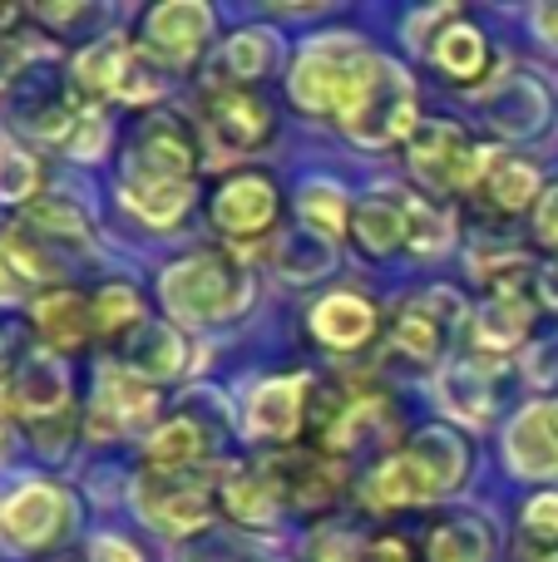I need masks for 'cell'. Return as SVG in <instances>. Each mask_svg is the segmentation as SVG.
<instances>
[{
    "mask_svg": "<svg viewBox=\"0 0 558 562\" xmlns=\"http://www.w3.org/2000/svg\"><path fill=\"white\" fill-rule=\"evenodd\" d=\"M342 124L356 144H395V138L415 134V89L401 65L391 59H361L351 89L342 99Z\"/></svg>",
    "mask_w": 558,
    "mask_h": 562,
    "instance_id": "1",
    "label": "cell"
},
{
    "mask_svg": "<svg viewBox=\"0 0 558 562\" xmlns=\"http://www.w3.org/2000/svg\"><path fill=\"white\" fill-rule=\"evenodd\" d=\"M5 252L15 257V277H59V267H69V252H85V223L65 203H35L25 223L5 233Z\"/></svg>",
    "mask_w": 558,
    "mask_h": 562,
    "instance_id": "2",
    "label": "cell"
},
{
    "mask_svg": "<svg viewBox=\"0 0 558 562\" xmlns=\"http://www.w3.org/2000/svg\"><path fill=\"white\" fill-rule=\"evenodd\" d=\"M164 301L178 321H223L243 301V277L223 257H188L164 277Z\"/></svg>",
    "mask_w": 558,
    "mask_h": 562,
    "instance_id": "3",
    "label": "cell"
},
{
    "mask_svg": "<svg viewBox=\"0 0 558 562\" xmlns=\"http://www.w3.org/2000/svg\"><path fill=\"white\" fill-rule=\"evenodd\" d=\"M193 173V144L174 119H148L129 148L124 193H154V188H188Z\"/></svg>",
    "mask_w": 558,
    "mask_h": 562,
    "instance_id": "4",
    "label": "cell"
},
{
    "mask_svg": "<svg viewBox=\"0 0 558 562\" xmlns=\"http://www.w3.org/2000/svg\"><path fill=\"white\" fill-rule=\"evenodd\" d=\"M411 168L440 193H455V188H475L490 168V158L450 124H421L411 144Z\"/></svg>",
    "mask_w": 558,
    "mask_h": 562,
    "instance_id": "5",
    "label": "cell"
},
{
    "mask_svg": "<svg viewBox=\"0 0 558 562\" xmlns=\"http://www.w3.org/2000/svg\"><path fill=\"white\" fill-rule=\"evenodd\" d=\"M356 69H361V55H356L351 40H336V35L316 40L312 49H302V59H297V69H292V99L302 109H312V114L342 109Z\"/></svg>",
    "mask_w": 558,
    "mask_h": 562,
    "instance_id": "6",
    "label": "cell"
},
{
    "mask_svg": "<svg viewBox=\"0 0 558 562\" xmlns=\"http://www.w3.org/2000/svg\"><path fill=\"white\" fill-rule=\"evenodd\" d=\"M138 508L168 533H188L208 524V484L188 469H148L138 479Z\"/></svg>",
    "mask_w": 558,
    "mask_h": 562,
    "instance_id": "7",
    "label": "cell"
},
{
    "mask_svg": "<svg viewBox=\"0 0 558 562\" xmlns=\"http://www.w3.org/2000/svg\"><path fill=\"white\" fill-rule=\"evenodd\" d=\"M208 25H213V10L198 5V0H164V5L148 10L144 20V35H148V49L174 65L198 55V45L208 40Z\"/></svg>",
    "mask_w": 558,
    "mask_h": 562,
    "instance_id": "8",
    "label": "cell"
},
{
    "mask_svg": "<svg viewBox=\"0 0 558 562\" xmlns=\"http://www.w3.org/2000/svg\"><path fill=\"white\" fill-rule=\"evenodd\" d=\"M59 528H65V498L49 484H25L0 508V533L15 548H45Z\"/></svg>",
    "mask_w": 558,
    "mask_h": 562,
    "instance_id": "9",
    "label": "cell"
},
{
    "mask_svg": "<svg viewBox=\"0 0 558 562\" xmlns=\"http://www.w3.org/2000/svg\"><path fill=\"white\" fill-rule=\"evenodd\" d=\"M148 415H154V390H148L144 380L129 375V370H104V375H99L94 419H89L94 439L129 435V429H134L138 419H148Z\"/></svg>",
    "mask_w": 558,
    "mask_h": 562,
    "instance_id": "10",
    "label": "cell"
},
{
    "mask_svg": "<svg viewBox=\"0 0 558 562\" xmlns=\"http://www.w3.org/2000/svg\"><path fill=\"white\" fill-rule=\"evenodd\" d=\"M510 464L524 479L558 474V400L529 405L510 429Z\"/></svg>",
    "mask_w": 558,
    "mask_h": 562,
    "instance_id": "11",
    "label": "cell"
},
{
    "mask_svg": "<svg viewBox=\"0 0 558 562\" xmlns=\"http://www.w3.org/2000/svg\"><path fill=\"white\" fill-rule=\"evenodd\" d=\"M208 128L227 154H247L267 138V104L243 89H223V94L208 99Z\"/></svg>",
    "mask_w": 558,
    "mask_h": 562,
    "instance_id": "12",
    "label": "cell"
},
{
    "mask_svg": "<svg viewBox=\"0 0 558 562\" xmlns=\"http://www.w3.org/2000/svg\"><path fill=\"white\" fill-rule=\"evenodd\" d=\"M272 213H277V193H272V183L257 173L233 178V183L213 198V223L223 227V233H237V237L263 233V227L272 223Z\"/></svg>",
    "mask_w": 558,
    "mask_h": 562,
    "instance_id": "13",
    "label": "cell"
},
{
    "mask_svg": "<svg viewBox=\"0 0 558 562\" xmlns=\"http://www.w3.org/2000/svg\"><path fill=\"white\" fill-rule=\"evenodd\" d=\"M267 484H272V494L292 498V504L316 508L342 488V469L316 459V454H282L267 464Z\"/></svg>",
    "mask_w": 558,
    "mask_h": 562,
    "instance_id": "14",
    "label": "cell"
},
{
    "mask_svg": "<svg viewBox=\"0 0 558 562\" xmlns=\"http://www.w3.org/2000/svg\"><path fill=\"white\" fill-rule=\"evenodd\" d=\"M440 494L435 474L421 464L415 454H395L366 479V504L371 508H405V504H425Z\"/></svg>",
    "mask_w": 558,
    "mask_h": 562,
    "instance_id": "15",
    "label": "cell"
},
{
    "mask_svg": "<svg viewBox=\"0 0 558 562\" xmlns=\"http://www.w3.org/2000/svg\"><path fill=\"white\" fill-rule=\"evenodd\" d=\"M302 400H306L302 380H267V385H257L253 400H247V425H253V435L292 439L297 425H302Z\"/></svg>",
    "mask_w": 558,
    "mask_h": 562,
    "instance_id": "16",
    "label": "cell"
},
{
    "mask_svg": "<svg viewBox=\"0 0 558 562\" xmlns=\"http://www.w3.org/2000/svg\"><path fill=\"white\" fill-rule=\"evenodd\" d=\"M312 330L326 340V346L351 350V346H361V340L376 330V311H371V301L342 291V296H326L322 306L312 311Z\"/></svg>",
    "mask_w": 558,
    "mask_h": 562,
    "instance_id": "17",
    "label": "cell"
},
{
    "mask_svg": "<svg viewBox=\"0 0 558 562\" xmlns=\"http://www.w3.org/2000/svg\"><path fill=\"white\" fill-rule=\"evenodd\" d=\"M65 400H69L65 366H59L55 356H30L15 380V405L25 409L30 419H45V415H55V409H65Z\"/></svg>",
    "mask_w": 558,
    "mask_h": 562,
    "instance_id": "18",
    "label": "cell"
},
{
    "mask_svg": "<svg viewBox=\"0 0 558 562\" xmlns=\"http://www.w3.org/2000/svg\"><path fill=\"white\" fill-rule=\"evenodd\" d=\"M480 188H484V198H490V207H500V213H520V207L539 193V173H534L524 158L500 154V158H490Z\"/></svg>",
    "mask_w": 558,
    "mask_h": 562,
    "instance_id": "19",
    "label": "cell"
},
{
    "mask_svg": "<svg viewBox=\"0 0 558 562\" xmlns=\"http://www.w3.org/2000/svg\"><path fill=\"white\" fill-rule=\"evenodd\" d=\"M35 326L55 350H75L89 336V306L75 291H55V296H45L35 306Z\"/></svg>",
    "mask_w": 558,
    "mask_h": 562,
    "instance_id": "20",
    "label": "cell"
},
{
    "mask_svg": "<svg viewBox=\"0 0 558 562\" xmlns=\"http://www.w3.org/2000/svg\"><path fill=\"white\" fill-rule=\"evenodd\" d=\"M356 233H361L366 252H391V247H401L405 237H411V207L395 203V198H371V203H361V213H356Z\"/></svg>",
    "mask_w": 558,
    "mask_h": 562,
    "instance_id": "21",
    "label": "cell"
},
{
    "mask_svg": "<svg viewBox=\"0 0 558 562\" xmlns=\"http://www.w3.org/2000/svg\"><path fill=\"white\" fill-rule=\"evenodd\" d=\"M75 79L89 89V94H124V79H129L124 45H114V40H99V45H89L85 55L75 59Z\"/></svg>",
    "mask_w": 558,
    "mask_h": 562,
    "instance_id": "22",
    "label": "cell"
},
{
    "mask_svg": "<svg viewBox=\"0 0 558 562\" xmlns=\"http://www.w3.org/2000/svg\"><path fill=\"white\" fill-rule=\"evenodd\" d=\"M484 558H490V528L475 524V518L440 524L431 533V548H425V562H484Z\"/></svg>",
    "mask_w": 558,
    "mask_h": 562,
    "instance_id": "23",
    "label": "cell"
},
{
    "mask_svg": "<svg viewBox=\"0 0 558 562\" xmlns=\"http://www.w3.org/2000/svg\"><path fill=\"white\" fill-rule=\"evenodd\" d=\"M435 59H440L455 79L484 75V35L475 25H465V20H450V25L440 30V40H435Z\"/></svg>",
    "mask_w": 558,
    "mask_h": 562,
    "instance_id": "24",
    "label": "cell"
},
{
    "mask_svg": "<svg viewBox=\"0 0 558 562\" xmlns=\"http://www.w3.org/2000/svg\"><path fill=\"white\" fill-rule=\"evenodd\" d=\"M411 454L435 474L440 494H445V488H455V484L465 479V445L450 435V429H425V435L411 445Z\"/></svg>",
    "mask_w": 558,
    "mask_h": 562,
    "instance_id": "25",
    "label": "cell"
},
{
    "mask_svg": "<svg viewBox=\"0 0 558 562\" xmlns=\"http://www.w3.org/2000/svg\"><path fill=\"white\" fill-rule=\"evenodd\" d=\"M395 346L411 360H435L445 346V321L431 311V301H415L401 321H395Z\"/></svg>",
    "mask_w": 558,
    "mask_h": 562,
    "instance_id": "26",
    "label": "cell"
},
{
    "mask_svg": "<svg viewBox=\"0 0 558 562\" xmlns=\"http://www.w3.org/2000/svg\"><path fill=\"white\" fill-rule=\"evenodd\" d=\"M203 454V435H198L193 419H174L148 439V469H183Z\"/></svg>",
    "mask_w": 558,
    "mask_h": 562,
    "instance_id": "27",
    "label": "cell"
},
{
    "mask_svg": "<svg viewBox=\"0 0 558 562\" xmlns=\"http://www.w3.org/2000/svg\"><path fill=\"white\" fill-rule=\"evenodd\" d=\"M272 35H257V30H243L237 40H227V55H223V69L237 79H257L263 69H272Z\"/></svg>",
    "mask_w": 558,
    "mask_h": 562,
    "instance_id": "28",
    "label": "cell"
},
{
    "mask_svg": "<svg viewBox=\"0 0 558 562\" xmlns=\"http://www.w3.org/2000/svg\"><path fill=\"white\" fill-rule=\"evenodd\" d=\"M138 346H148V356H134V370H148V375H178L183 370V346H178L174 330L144 326Z\"/></svg>",
    "mask_w": 558,
    "mask_h": 562,
    "instance_id": "29",
    "label": "cell"
},
{
    "mask_svg": "<svg viewBox=\"0 0 558 562\" xmlns=\"http://www.w3.org/2000/svg\"><path fill=\"white\" fill-rule=\"evenodd\" d=\"M223 498L247 524H267V518H272V484H267V479H233Z\"/></svg>",
    "mask_w": 558,
    "mask_h": 562,
    "instance_id": "30",
    "label": "cell"
},
{
    "mask_svg": "<svg viewBox=\"0 0 558 562\" xmlns=\"http://www.w3.org/2000/svg\"><path fill=\"white\" fill-rule=\"evenodd\" d=\"M144 311H138V296L129 286H104L94 296V326L99 330H124V326H138Z\"/></svg>",
    "mask_w": 558,
    "mask_h": 562,
    "instance_id": "31",
    "label": "cell"
},
{
    "mask_svg": "<svg viewBox=\"0 0 558 562\" xmlns=\"http://www.w3.org/2000/svg\"><path fill=\"white\" fill-rule=\"evenodd\" d=\"M35 188V164L15 148H0V203H20Z\"/></svg>",
    "mask_w": 558,
    "mask_h": 562,
    "instance_id": "32",
    "label": "cell"
},
{
    "mask_svg": "<svg viewBox=\"0 0 558 562\" xmlns=\"http://www.w3.org/2000/svg\"><path fill=\"white\" fill-rule=\"evenodd\" d=\"M302 213L312 217L322 233H342L346 227V203L332 193V188H312V193L302 198Z\"/></svg>",
    "mask_w": 558,
    "mask_h": 562,
    "instance_id": "33",
    "label": "cell"
},
{
    "mask_svg": "<svg viewBox=\"0 0 558 562\" xmlns=\"http://www.w3.org/2000/svg\"><path fill=\"white\" fill-rule=\"evenodd\" d=\"M534 237L558 252V183L539 198V207H534Z\"/></svg>",
    "mask_w": 558,
    "mask_h": 562,
    "instance_id": "34",
    "label": "cell"
},
{
    "mask_svg": "<svg viewBox=\"0 0 558 562\" xmlns=\"http://www.w3.org/2000/svg\"><path fill=\"white\" fill-rule=\"evenodd\" d=\"M529 528L544 538H558V494H544L529 504Z\"/></svg>",
    "mask_w": 558,
    "mask_h": 562,
    "instance_id": "35",
    "label": "cell"
},
{
    "mask_svg": "<svg viewBox=\"0 0 558 562\" xmlns=\"http://www.w3.org/2000/svg\"><path fill=\"white\" fill-rule=\"evenodd\" d=\"M361 562H411V553H405V543H395V538H376V543H366Z\"/></svg>",
    "mask_w": 558,
    "mask_h": 562,
    "instance_id": "36",
    "label": "cell"
},
{
    "mask_svg": "<svg viewBox=\"0 0 558 562\" xmlns=\"http://www.w3.org/2000/svg\"><path fill=\"white\" fill-rule=\"evenodd\" d=\"M99 562H138V558H134V548H129V543L104 538V543H99Z\"/></svg>",
    "mask_w": 558,
    "mask_h": 562,
    "instance_id": "37",
    "label": "cell"
},
{
    "mask_svg": "<svg viewBox=\"0 0 558 562\" xmlns=\"http://www.w3.org/2000/svg\"><path fill=\"white\" fill-rule=\"evenodd\" d=\"M534 20H539V30H544V35H549L554 45H558V5H544Z\"/></svg>",
    "mask_w": 558,
    "mask_h": 562,
    "instance_id": "38",
    "label": "cell"
},
{
    "mask_svg": "<svg viewBox=\"0 0 558 562\" xmlns=\"http://www.w3.org/2000/svg\"><path fill=\"white\" fill-rule=\"evenodd\" d=\"M20 296V281H10V272L0 267V301H15Z\"/></svg>",
    "mask_w": 558,
    "mask_h": 562,
    "instance_id": "39",
    "label": "cell"
},
{
    "mask_svg": "<svg viewBox=\"0 0 558 562\" xmlns=\"http://www.w3.org/2000/svg\"><path fill=\"white\" fill-rule=\"evenodd\" d=\"M15 20H20V10H15V5H0V30L15 25Z\"/></svg>",
    "mask_w": 558,
    "mask_h": 562,
    "instance_id": "40",
    "label": "cell"
},
{
    "mask_svg": "<svg viewBox=\"0 0 558 562\" xmlns=\"http://www.w3.org/2000/svg\"><path fill=\"white\" fill-rule=\"evenodd\" d=\"M10 366V330H0V370Z\"/></svg>",
    "mask_w": 558,
    "mask_h": 562,
    "instance_id": "41",
    "label": "cell"
},
{
    "mask_svg": "<svg viewBox=\"0 0 558 562\" xmlns=\"http://www.w3.org/2000/svg\"><path fill=\"white\" fill-rule=\"evenodd\" d=\"M0 435H5V419H0Z\"/></svg>",
    "mask_w": 558,
    "mask_h": 562,
    "instance_id": "42",
    "label": "cell"
}]
</instances>
